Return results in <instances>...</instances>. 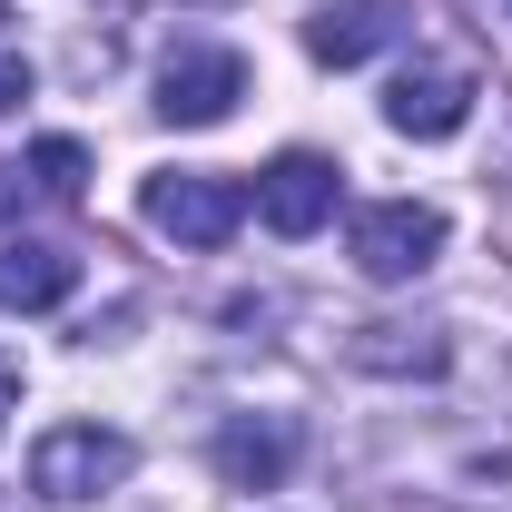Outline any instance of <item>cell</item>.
<instances>
[{
  "mask_svg": "<svg viewBox=\"0 0 512 512\" xmlns=\"http://www.w3.org/2000/svg\"><path fill=\"white\" fill-rule=\"evenodd\" d=\"M237 99H247V60L227 40H178L168 50V69H158V119L168 128H217Z\"/></svg>",
  "mask_w": 512,
  "mask_h": 512,
  "instance_id": "cell-3",
  "label": "cell"
},
{
  "mask_svg": "<svg viewBox=\"0 0 512 512\" xmlns=\"http://www.w3.org/2000/svg\"><path fill=\"white\" fill-rule=\"evenodd\" d=\"M335 197H345L335 158H316V148H286V158H266V178H256V217H266L276 237H316L325 217H335Z\"/></svg>",
  "mask_w": 512,
  "mask_h": 512,
  "instance_id": "cell-5",
  "label": "cell"
},
{
  "mask_svg": "<svg viewBox=\"0 0 512 512\" xmlns=\"http://www.w3.org/2000/svg\"><path fill=\"white\" fill-rule=\"evenodd\" d=\"M394 40H404V0H325L316 20H306V50L325 69H355V60H375V50H394Z\"/></svg>",
  "mask_w": 512,
  "mask_h": 512,
  "instance_id": "cell-8",
  "label": "cell"
},
{
  "mask_svg": "<svg viewBox=\"0 0 512 512\" xmlns=\"http://www.w3.org/2000/svg\"><path fill=\"white\" fill-rule=\"evenodd\" d=\"M444 256V207H424V197H384L355 217V266L375 276V286H404V276H424Z\"/></svg>",
  "mask_w": 512,
  "mask_h": 512,
  "instance_id": "cell-4",
  "label": "cell"
},
{
  "mask_svg": "<svg viewBox=\"0 0 512 512\" xmlns=\"http://www.w3.org/2000/svg\"><path fill=\"white\" fill-rule=\"evenodd\" d=\"M69 286H79L69 247H40V237L0 247V316H50V306H69Z\"/></svg>",
  "mask_w": 512,
  "mask_h": 512,
  "instance_id": "cell-9",
  "label": "cell"
},
{
  "mask_svg": "<svg viewBox=\"0 0 512 512\" xmlns=\"http://www.w3.org/2000/svg\"><path fill=\"white\" fill-rule=\"evenodd\" d=\"M30 188L79 207V197H89V148H79V138H40V148H30Z\"/></svg>",
  "mask_w": 512,
  "mask_h": 512,
  "instance_id": "cell-11",
  "label": "cell"
},
{
  "mask_svg": "<svg viewBox=\"0 0 512 512\" xmlns=\"http://www.w3.org/2000/svg\"><path fill=\"white\" fill-rule=\"evenodd\" d=\"M0 512H20V493H0Z\"/></svg>",
  "mask_w": 512,
  "mask_h": 512,
  "instance_id": "cell-15",
  "label": "cell"
},
{
  "mask_svg": "<svg viewBox=\"0 0 512 512\" xmlns=\"http://www.w3.org/2000/svg\"><path fill=\"white\" fill-rule=\"evenodd\" d=\"M10 404H20V375H10V365H0V424H10Z\"/></svg>",
  "mask_w": 512,
  "mask_h": 512,
  "instance_id": "cell-14",
  "label": "cell"
},
{
  "mask_svg": "<svg viewBox=\"0 0 512 512\" xmlns=\"http://www.w3.org/2000/svg\"><path fill=\"white\" fill-rule=\"evenodd\" d=\"M30 99V60H20V30L0 20V109H20Z\"/></svg>",
  "mask_w": 512,
  "mask_h": 512,
  "instance_id": "cell-12",
  "label": "cell"
},
{
  "mask_svg": "<svg viewBox=\"0 0 512 512\" xmlns=\"http://www.w3.org/2000/svg\"><path fill=\"white\" fill-rule=\"evenodd\" d=\"M384 119L404 128V138H453V128L473 119V69H444V60L394 69V89H384Z\"/></svg>",
  "mask_w": 512,
  "mask_h": 512,
  "instance_id": "cell-6",
  "label": "cell"
},
{
  "mask_svg": "<svg viewBox=\"0 0 512 512\" xmlns=\"http://www.w3.org/2000/svg\"><path fill=\"white\" fill-rule=\"evenodd\" d=\"M296 453H306L296 414H237V424L217 434V473H227L237 493H276V483L296 473Z\"/></svg>",
  "mask_w": 512,
  "mask_h": 512,
  "instance_id": "cell-7",
  "label": "cell"
},
{
  "mask_svg": "<svg viewBox=\"0 0 512 512\" xmlns=\"http://www.w3.org/2000/svg\"><path fill=\"white\" fill-rule=\"evenodd\" d=\"M128 463H138V444L109 434V424H50V434L30 444V493H50V503H99L109 483H128Z\"/></svg>",
  "mask_w": 512,
  "mask_h": 512,
  "instance_id": "cell-2",
  "label": "cell"
},
{
  "mask_svg": "<svg viewBox=\"0 0 512 512\" xmlns=\"http://www.w3.org/2000/svg\"><path fill=\"white\" fill-rule=\"evenodd\" d=\"M503 10H512V0H503Z\"/></svg>",
  "mask_w": 512,
  "mask_h": 512,
  "instance_id": "cell-16",
  "label": "cell"
},
{
  "mask_svg": "<svg viewBox=\"0 0 512 512\" xmlns=\"http://www.w3.org/2000/svg\"><path fill=\"white\" fill-rule=\"evenodd\" d=\"M138 207H148V227L178 237V247H227V237L247 227L256 188H247V178H217V168H158Z\"/></svg>",
  "mask_w": 512,
  "mask_h": 512,
  "instance_id": "cell-1",
  "label": "cell"
},
{
  "mask_svg": "<svg viewBox=\"0 0 512 512\" xmlns=\"http://www.w3.org/2000/svg\"><path fill=\"white\" fill-rule=\"evenodd\" d=\"M20 188H30V178H20V168H0V207H20Z\"/></svg>",
  "mask_w": 512,
  "mask_h": 512,
  "instance_id": "cell-13",
  "label": "cell"
},
{
  "mask_svg": "<svg viewBox=\"0 0 512 512\" xmlns=\"http://www.w3.org/2000/svg\"><path fill=\"white\" fill-rule=\"evenodd\" d=\"M345 365L355 375H444V335L434 325H355Z\"/></svg>",
  "mask_w": 512,
  "mask_h": 512,
  "instance_id": "cell-10",
  "label": "cell"
}]
</instances>
